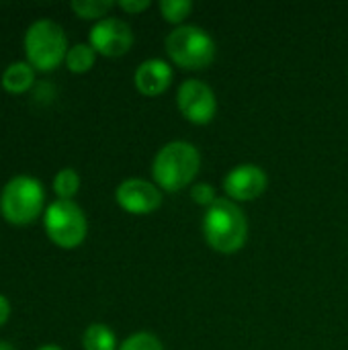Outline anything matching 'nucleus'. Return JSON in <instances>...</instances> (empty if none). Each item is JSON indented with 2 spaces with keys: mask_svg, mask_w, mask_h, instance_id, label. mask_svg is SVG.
<instances>
[{
  "mask_svg": "<svg viewBox=\"0 0 348 350\" xmlns=\"http://www.w3.org/2000/svg\"><path fill=\"white\" fill-rule=\"evenodd\" d=\"M201 168L199 150L183 139L170 142L160 148L152 164V176L160 191L176 193L191 185Z\"/></svg>",
  "mask_w": 348,
  "mask_h": 350,
  "instance_id": "obj_1",
  "label": "nucleus"
},
{
  "mask_svg": "<svg viewBox=\"0 0 348 350\" xmlns=\"http://www.w3.org/2000/svg\"><path fill=\"white\" fill-rule=\"evenodd\" d=\"M203 236L207 244L222 252H238L248 238V221L242 209L230 199H217L203 217Z\"/></svg>",
  "mask_w": 348,
  "mask_h": 350,
  "instance_id": "obj_2",
  "label": "nucleus"
},
{
  "mask_svg": "<svg viewBox=\"0 0 348 350\" xmlns=\"http://www.w3.org/2000/svg\"><path fill=\"white\" fill-rule=\"evenodd\" d=\"M25 53L33 68L41 72L55 70L68 55V39L64 29L49 18L35 21L25 33Z\"/></svg>",
  "mask_w": 348,
  "mask_h": 350,
  "instance_id": "obj_3",
  "label": "nucleus"
},
{
  "mask_svg": "<svg viewBox=\"0 0 348 350\" xmlns=\"http://www.w3.org/2000/svg\"><path fill=\"white\" fill-rule=\"evenodd\" d=\"M45 201V189L35 176L18 174L10 178L0 195V213L8 224L25 226L39 217Z\"/></svg>",
  "mask_w": 348,
  "mask_h": 350,
  "instance_id": "obj_4",
  "label": "nucleus"
},
{
  "mask_svg": "<svg viewBox=\"0 0 348 350\" xmlns=\"http://www.w3.org/2000/svg\"><path fill=\"white\" fill-rule=\"evenodd\" d=\"M168 57L183 70H203L215 57V41L207 31L195 25L172 29L164 41Z\"/></svg>",
  "mask_w": 348,
  "mask_h": 350,
  "instance_id": "obj_5",
  "label": "nucleus"
},
{
  "mask_svg": "<svg viewBox=\"0 0 348 350\" xmlns=\"http://www.w3.org/2000/svg\"><path fill=\"white\" fill-rule=\"evenodd\" d=\"M43 226L49 240L64 250H72L80 246L88 230L84 211L74 201H62V199L53 201L45 209Z\"/></svg>",
  "mask_w": 348,
  "mask_h": 350,
  "instance_id": "obj_6",
  "label": "nucleus"
},
{
  "mask_svg": "<svg viewBox=\"0 0 348 350\" xmlns=\"http://www.w3.org/2000/svg\"><path fill=\"white\" fill-rule=\"evenodd\" d=\"M176 107L195 125H207L217 113V98L209 84L189 78L176 90Z\"/></svg>",
  "mask_w": 348,
  "mask_h": 350,
  "instance_id": "obj_7",
  "label": "nucleus"
},
{
  "mask_svg": "<svg viewBox=\"0 0 348 350\" xmlns=\"http://www.w3.org/2000/svg\"><path fill=\"white\" fill-rule=\"evenodd\" d=\"M133 45V31L131 27L115 16H105L96 21L90 29V47L107 57H119L129 51Z\"/></svg>",
  "mask_w": 348,
  "mask_h": 350,
  "instance_id": "obj_8",
  "label": "nucleus"
},
{
  "mask_svg": "<svg viewBox=\"0 0 348 350\" xmlns=\"http://www.w3.org/2000/svg\"><path fill=\"white\" fill-rule=\"evenodd\" d=\"M115 201L131 215H148L162 205V191L150 180L125 178L115 191Z\"/></svg>",
  "mask_w": 348,
  "mask_h": 350,
  "instance_id": "obj_9",
  "label": "nucleus"
},
{
  "mask_svg": "<svg viewBox=\"0 0 348 350\" xmlns=\"http://www.w3.org/2000/svg\"><path fill=\"white\" fill-rule=\"evenodd\" d=\"M269 185L267 172L256 164H240L230 170L224 178V191L230 201H254Z\"/></svg>",
  "mask_w": 348,
  "mask_h": 350,
  "instance_id": "obj_10",
  "label": "nucleus"
},
{
  "mask_svg": "<svg viewBox=\"0 0 348 350\" xmlns=\"http://www.w3.org/2000/svg\"><path fill=\"white\" fill-rule=\"evenodd\" d=\"M172 82V68L160 59L152 57L137 66L133 74V84L144 96H160Z\"/></svg>",
  "mask_w": 348,
  "mask_h": 350,
  "instance_id": "obj_11",
  "label": "nucleus"
},
{
  "mask_svg": "<svg viewBox=\"0 0 348 350\" xmlns=\"http://www.w3.org/2000/svg\"><path fill=\"white\" fill-rule=\"evenodd\" d=\"M35 82V70L29 62H14L2 74V88L12 94L29 90Z\"/></svg>",
  "mask_w": 348,
  "mask_h": 350,
  "instance_id": "obj_12",
  "label": "nucleus"
},
{
  "mask_svg": "<svg viewBox=\"0 0 348 350\" xmlns=\"http://www.w3.org/2000/svg\"><path fill=\"white\" fill-rule=\"evenodd\" d=\"M84 350H117V338L105 324H90L82 336Z\"/></svg>",
  "mask_w": 348,
  "mask_h": 350,
  "instance_id": "obj_13",
  "label": "nucleus"
},
{
  "mask_svg": "<svg viewBox=\"0 0 348 350\" xmlns=\"http://www.w3.org/2000/svg\"><path fill=\"white\" fill-rule=\"evenodd\" d=\"M94 59H96V51L86 43H78V45L68 49L66 66L74 74H84L94 66Z\"/></svg>",
  "mask_w": 348,
  "mask_h": 350,
  "instance_id": "obj_14",
  "label": "nucleus"
},
{
  "mask_svg": "<svg viewBox=\"0 0 348 350\" xmlns=\"http://www.w3.org/2000/svg\"><path fill=\"white\" fill-rule=\"evenodd\" d=\"M80 189V176L72 168H64L55 174L53 178V191L62 201H72V197Z\"/></svg>",
  "mask_w": 348,
  "mask_h": 350,
  "instance_id": "obj_15",
  "label": "nucleus"
},
{
  "mask_svg": "<svg viewBox=\"0 0 348 350\" xmlns=\"http://www.w3.org/2000/svg\"><path fill=\"white\" fill-rule=\"evenodd\" d=\"M115 6L111 0H74L70 8L80 16V18H98L103 21L105 14Z\"/></svg>",
  "mask_w": 348,
  "mask_h": 350,
  "instance_id": "obj_16",
  "label": "nucleus"
},
{
  "mask_svg": "<svg viewBox=\"0 0 348 350\" xmlns=\"http://www.w3.org/2000/svg\"><path fill=\"white\" fill-rule=\"evenodd\" d=\"M193 12L191 0H160V14L166 23L183 25V21Z\"/></svg>",
  "mask_w": 348,
  "mask_h": 350,
  "instance_id": "obj_17",
  "label": "nucleus"
},
{
  "mask_svg": "<svg viewBox=\"0 0 348 350\" xmlns=\"http://www.w3.org/2000/svg\"><path fill=\"white\" fill-rule=\"evenodd\" d=\"M117 350H164V347L154 334L137 332V334H131Z\"/></svg>",
  "mask_w": 348,
  "mask_h": 350,
  "instance_id": "obj_18",
  "label": "nucleus"
},
{
  "mask_svg": "<svg viewBox=\"0 0 348 350\" xmlns=\"http://www.w3.org/2000/svg\"><path fill=\"white\" fill-rule=\"evenodd\" d=\"M191 199L197 203V205H203V207H211L215 201H217V195H215V189L209 185V183H197L193 185L191 189Z\"/></svg>",
  "mask_w": 348,
  "mask_h": 350,
  "instance_id": "obj_19",
  "label": "nucleus"
},
{
  "mask_svg": "<svg viewBox=\"0 0 348 350\" xmlns=\"http://www.w3.org/2000/svg\"><path fill=\"white\" fill-rule=\"evenodd\" d=\"M117 6L129 14H137V12H144L146 8H150V0H119Z\"/></svg>",
  "mask_w": 348,
  "mask_h": 350,
  "instance_id": "obj_20",
  "label": "nucleus"
},
{
  "mask_svg": "<svg viewBox=\"0 0 348 350\" xmlns=\"http://www.w3.org/2000/svg\"><path fill=\"white\" fill-rule=\"evenodd\" d=\"M8 318H10V304L4 295H0V326H4Z\"/></svg>",
  "mask_w": 348,
  "mask_h": 350,
  "instance_id": "obj_21",
  "label": "nucleus"
},
{
  "mask_svg": "<svg viewBox=\"0 0 348 350\" xmlns=\"http://www.w3.org/2000/svg\"><path fill=\"white\" fill-rule=\"evenodd\" d=\"M37 350H62L59 347H55V345H45V347H41V349Z\"/></svg>",
  "mask_w": 348,
  "mask_h": 350,
  "instance_id": "obj_22",
  "label": "nucleus"
},
{
  "mask_svg": "<svg viewBox=\"0 0 348 350\" xmlns=\"http://www.w3.org/2000/svg\"><path fill=\"white\" fill-rule=\"evenodd\" d=\"M0 350H14L8 342H0Z\"/></svg>",
  "mask_w": 348,
  "mask_h": 350,
  "instance_id": "obj_23",
  "label": "nucleus"
}]
</instances>
